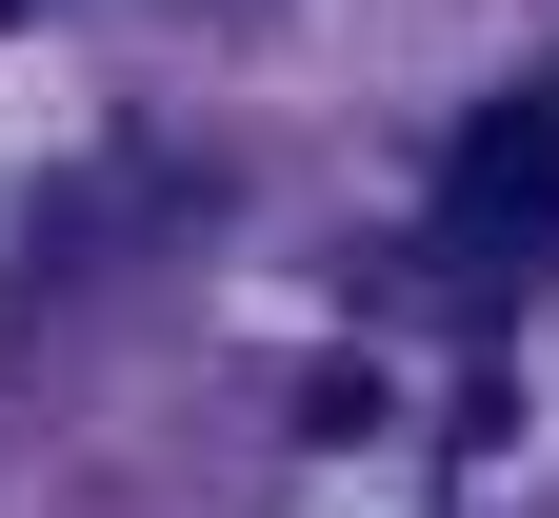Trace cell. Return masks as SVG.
Returning <instances> with one entry per match:
<instances>
[{
    "label": "cell",
    "mask_w": 559,
    "mask_h": 518,
    "mask_svg": "<svg viewBox=\"0 0 559 518\" xmlns=\"http://www.w3.org/2000/svg\"><path fill=\"white\" fill-rule=\"evenodd\" d=\"M539 240H559V81H539V100H479L460 160H440V260L479 279V300H500Z\"/></svg>",
    "instance_id": "obj_1"
}]
</instances>
